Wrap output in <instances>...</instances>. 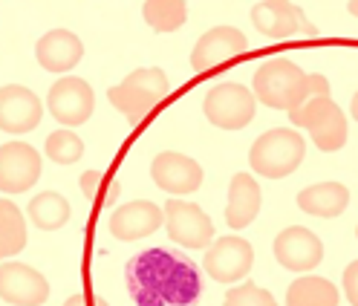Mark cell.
Returning <instances> with one entry per match:
<instances>
[{
	"label": "cell",
	"instance_id": "obj_1",
	"mask_svg": "<svg viewBox=\"0 0 358 306\" xmlns=\"http://www.w3.org/2000/svg\"><path fill=\"white\" fill-rule=\"evenodd\" d=\"M127 292L136 306H196L203 275L191 257L173 249H145L124 266Z\"/></svg>",
	"mask_w": 358,
	"mask_h": 306
},
{
	"label": "cell",
	"instance_id": "obj_2",
	"mask_svg": "<svg viewBox=\"0 0 358 306\" xmlns=\"http://www.w3.org/2000/svg\"><path fill=\"white\" fill-rule=\"evenodd\" d=\"M255 99L272 110L292 113L309 99V73H303L295 61L272 58L255 73Z\"/></svg>",
	"mask_w": 358,
	"mask_h": 306
},
{
	"label": "cell",
	"instance_id": "obj_3",
	"mask_svg": "<svg viewBox=\"0 0 358 306\" xmlns=\"http://www.w3.org/2000/svg\"><path fill=\"white\" fill-rule=\"evenodd\" d=\"M168 93H171V81H168L165 70L142 67L136 73H130L122 84L110 87L107 99L130 124H139L156 110V104H159Z\"/></svg>",
	"mask_w": 358,
	"mask_h": 306
},
{
	"label": "cell",
	"instance_id": "obj_4",
	"mask_svg": "<svg viewBox=\"0 0 358 306\" xmlns=\"http://www.w3.org/2000/svg\"><path fill=\"white\" fill-rule=\"evenodd\" d=\"M306 156V142L295 127H275L252 145L249 165L266 180H283L295 173Z\"/></svg>",
	"mask_w": 358,
	"mask_h": 306
},
{
	"label": "cell",
	"instance_id": "obj_5",
	"mask_svg": "<svg viewBox=\"0 0 358 306\" xmlns=\"http://www.w3.org/2000/svg\"><path fill=\"white\" fill-rule=\"evenodd\" d=\"M295 127L309 130L312 142L324 153H335L347 145V116L332 99H306L301 107L289 113Z\"/></svg>",
	"mask_w": 358,
	"mask_h": 306
},
{
	"label": "cell",
	"instance_id": "obj_6",
	"mask_svg": "<svg viewBox=\"0 0 358 306\" xmlns=\"http://www.w3.org/2000/svg\"><path fill=\"white\" fill-rule=\"evenodd\" d=\"M257 99L249 87L243 84H217L214 90H208L203 101V113L214 127L222 130H243L255 119Z\"/></svg>",
	"mask_w": 358,
	"mask_h": 306
},
{
	"label": "cell",
	"instance_id": "obj_7",
	"mask_svg": "<svg viewBox=\"0 0 358 306\" xmlns=\"http://www.w3.org/2000/svg\"><path fill=\"white\" fill-rule=\"evenodd\" d=\"M47 110H50L52 119H55L58 124H64L66 130L90 122V116H93V110H96L93 87H90L84 78H76V75L58 78V81L52 84L50 96H47Z\"/></svg>",
	"mask_w": 358,
	"mask_h": 306
},
{
	"label": "cell",
	"instance_id": "obj_8",
	"mask_svg": "<svg viewBox=\"0 0 358 306\" xmlns=\"http://www.w3.org/2000/svg\"><path fill=\"white\" fill-rule=\"evenodd\" d=\"M165 228L173 243L185 249H208L214 243V223L211 217L185 200L165 203Z\"/></svg>",
	"mask_w": 358,
	"mask_h": 306
},
{
	"label": "cell",
	"instance_id": "obj_9",
	"mask_svg": "<svg viewBox=\"0 0 358 306\" xmlns=\"http://www.w3.org/2000/svg\"><path fill=\"white\" fill-rule=\"evenodd\" d=\"M252 20L268 41H289V38H315L318 29L309 24L306 12L298 3H255Z\"/></svg>",
	"mask_w": 358,
	"mask_h": 306
},
{
	"label": "cell",
	"instance_id": "obj_10",
	"mask_svg": "<svg viewBox=\"0 0 358 306\" xmlns=\"http://www.w3.org/2000/svg\"><path fill=\"white\" fill-rule=\"evenodd\" d=\"M255 263V249L243 237H217L206 252L203 266L217 283H240Z\"/></svg>",
	"mask_w": 358,
	"mask_h": 306
},
{
	"label": "cell",
	"instance_id": "obj_11",
	"mask_svg": "<svg viewBox=\"0 0 358 306\" xmlns=\"http://www.w3.org/2000/svg\"><path fill=\"white\" fill-rule=\"evenodd\" d=\"M41 177V153L27 142H6L0 147V191L24 194Z\"/></svg>",
	"mask_w": 358,
	"mask_h": 306
},
{
	"label": "cell",
	"instance_id": "obj_12",
	"mask_svg": "<svg viewBox=\"0 0 358 306\" xmlns=\"http://www.w3.org/2000/svg\"><path fill=\"white\" fill-rule=\"evenodd\" d=\"M249 47L245 35L234 27H214L208 29L203 38L196 41V47L191 52V67L196 73H211L222 64H229L234 58H240Z\"/></svg>",
	"mask_w": 358,
	"mask_h": 306
},
{
	"label": "cell",
	"instance_id": "obj_13",
	"mask_svg": "<svg viewBox=\"0 0 358 306\" xmlns=\"http://www.w3.org/2000/svg\"><path fill=\"white\" fill-rule=\"evenodd\" d=\"M0 298L12 306H41L50 298V283L38 269L6 260L0 266Z\"/></svg>",
	"mask_w": 358,
	"mask_h": 306
},
{
	"label": "cell",
	"instance_id": "obj_14",
	"mask_svg": "<svg viewBox=\"0 0 358 306\" xmlns=\"http://www.w3.org/2000/svg\"><path fill=\"white\" fill-rule=\"evenodd\" d=\"M275 260L289 272H312L324 260V243L309 228L289 226L275 237Z\"/></svg>",
	"mask_w": 358,
	"mask_h": 306
},
{
	"label": "cell",
	"instance_id": "obj_15",
	"mask_svg": "<svg viewBox=\"0 0 358 306\" xmlns=\"http://www.w3.org/2000/svg\"><path fill=\"white\" fill-rule=\"evenodd\" d=\"M43 119L41 99L20 84L0 87V130L6 133H29Z\"/></svg>",
	"mask_w": 358,
	"mask_h": 306
},
{
	"label": "cell",
	"instance_id": "obj_16",
	"mask_svg": "<svg viewBox=\"0 0 358 306\" xmlns=\"http://www.w3.org/2000/svg\"><path fill=\"white\" fill-rule=\"evenodd\" d=\"M150 177L162 191L179 196V194H194L203 185V168H199L191 156L176 150H165L153 159L150 165Z\"/></svg>",
	"mask_w": 358,
	"mask_h": 306
},
{
	"label": "cell",
	"instance_id": "obj_17",
	"mask_svg": "<svg viewBox=\"0 0 358 306\" xmlns=\"http://www.w3.org/2000/svg\"><path fill=\"white\" fill-rule=\"evenodd\" d=\"M162 220H165V211L156 203L136 200V203H127V205H122V208H116L113 214H110L107 228L116 240L130 243V240L150 237L156 228L162 226Z\"/></svg>",
	"mask_w": 358,
	"mask_h": 306
},
{
	"label": "cell",
	"instance_id": "obj_18",
	"mask_svg": "<svg viewBox=\"0 0 358 306\" xmlns=\"http://www.w3.org/2000/svg\"><path fill=\"white\" fill-rule=\"evenodd\" d=\"M81 55H84V43L70 29H50L47 35L38 41V47H35L38 64L47 73H55V75L70 73L76 64L81 61Z\"/></svg>",
	"mask_w": 358,
	"mask_h": 306
},
{
	"label": "cell",
	"instance_id": "obj_19",
	"mask_svg": "<svg viewBox=\"0 0 358 306\" xmlns=\"http://www.w3.org/2000/svg\"><path fill=\"white\" fill-rule=\"evenodd\" d=\"M260 185L255 182L252 173H237L229 185V203H226V223L229 228L240 231L245 226L255 223V217L260 214Z\"/></svg>",
	"mask_w": 358,
	"mask_h": 306
},
{
	"label": "cell",
	"instance_id": "obj_20",
	"mask_svg": "<svg viewBox=\"0 0 358 306\" xmlns=\"http://www.w3.org/2000/svg\"><path fill=\"white\" fill-rule=\"evenodd\" d=\"M347 205H350V191L341 182H318V185H309L298 194V208L309 217L332 220V217L344 214Z\"/></svg>",
	"mask_w": 358,
	"mask_h": 306
},
{
	"label": "cell",
	"instance_id": "obj_21",
	"mask_svg": "<svg viewBox=\"0 0 358 306\" xmlns=\"http://www.w3.org/2000/svg\"><path fill=\"white\" fill-rule=\"evenodd\" d=\"M286 306H338V289L327 277L306 275L289 283L286 289Z\"/></svg>",
	"mask_w": 358,
	"mask_h": 306
},
{
	"label": "cell",
	"instance_id": "obj_22",
	"mask_svg": "<svg viewBox=\"0 0 358 306\" xmlns=\"http://www.w3.org/2000/svg\"><path fill=\"white\" fill-rule=\"evenodd\" d=\"M27 214L41 231H55V228L66 226V220H70V203L55 191H43V194L32 196Z\"/></svg>",
	"mask_w": 358,
	"mask_h": 306
},
{
	"label": "cell",
	"instance_id": "obj_23",
	"mask_svg": "<svg viewBox=\"0 0 358 306\" xmlns=\"http://www.w3.org/2000/svg\"><path fill=\"white\" fill-rule=\"evenodd\" d=\"M27 249V223L12 200H0V257H15Z\"/></svg>",
	"mask_w": 358,
	"mask_h": 306
},
{
	"label": "cell",
	"instance_id": "obj_24",
	"mask_svg": "<svg viewBox=\"0 0 358 306\" xmlns=\"http://www.w3.org/2000/svg\"><path fill=\"white\" fill-rule=\"evenodd\" d=\"M148 27L156 32H176L188 20V6L182 0H148L142 9Z\"/></svg>",
	"mask_w": 358,
	"mask_h": 306
},
{
	"label": "cell",
	"instance_id": "obj_25",
	"mask_svg": "<svg viewBox=\"0 0 358 306\" xmlns=\"http://www.w3.org/2000/svg\"><path fill=\"white\" fill-rule=\"evenodd\" d=\"M47 159H52L55 165H76L84 156V142L73 133V130H55V133L47 136Z\"/></svg>",
	"mask_w": 358,
	"mask_h": 306
},
{
	"label": "cell",
	"instance_id": "obj_26",
	"mask_svg": "<svg viewBox=\"0 0 358 306\" xmlns=\"http://www.w3.org/2000/svg\"><path fill=\"white\" fill-rule=\"evenodd\" d=\"M226 306H278V300L255 283H240L226 292Z\"/></svg>",
	"mask_w": 358,
	"mask_h": 306
},
{
	"label": "cell",
	"instance_id": "obj_27",
	"mask_svg": "<svg viewBox=\"0 0 358 306\" xmlns=\"http://www.w3.org/2000/svg\"><path fill=\"white\" fill-rule=\"evenodd\" d=\"M344 295L352 306H358V260H352L344 269Z\"/></svg>",
	"mask_w": 358,
	"mask_h": 306
},
{
	"label": "cell",
	"instance_id": "obj_28",
	"mask_svg": "<svg viewBox=\"0 0 358 306\" xmlns=\"http://www.w3.org/2000/svg\"><path fill=\"white\" fill-rule=\"evenodd\" d=\"M99 182H101V173H99V170H87L84 177H81V188H84V196H87V200H93V196H96Z\"/></svg>",
	"mask_w": 358,
	"mask_h": 306
},
{
	"label": "cell",
	"instance_id": "obj_29",
	"mask_svg": "<svg viewBox=\"0 0 358 306\" xmlns=\"http://www.w3.org/2000/svg\"><path fill=\"white\" fill-rule=\"evenodd\" d=\"M64 306H90V300H87L84 292H76V295H70V298L64 300Z\"/></svg>",
	"mask_w": 358,
	"mask_h": 306
},
{
	"label": "cell",
	"instance_id": "obj_30",
	"mask_svg": "<svg viewBox=\"0 0 358 306\" xmlns=\"http://www.w3.org/2000/svg\"><path fill=\"white\" fill-rule=\"evenodd\" d=\"M350 113H352V119L358 122V93L352 96V104H350Z\"/></svg>",
	"mask_w": 358,
	"mask_h": 306
},
{
	"label": "cell",
	"instance_id": "obj_31",
	"mask_svg": "<svg viewBox=\"0 0 358 306\" xmlns=\"http://www.w3.org/2000/svg\"><path fill=\"white\" fill-rule=\"evenodd\" d=\"M347 9H350V15H355V17H358V0H350Z\"/></svg>",
	"mask_w": 358,
	"mask_h": 306
},
{
	"label": "cell",
	"instance_id": "obj_32",
	"mask_svg": "<svg viewBox=\"0 0 358 306\" xmlns=\"http://www.w3.org/2000/svg\"><path fill=\"white\" fill-rule=\"evenodd\" d=\"M355 237H358V228H355Z\"/></svg>",
	"mask_w": 358,
	"mask_h": 306
}]
</instances>
